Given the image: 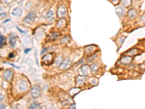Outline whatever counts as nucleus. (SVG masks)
Listing matches in <instances>:
<instances>
[{
	"instance_id": "nucleus-1",
	"label": "nucleus",
	"mask_w": 145,
	"mask_h": 109,
	"mask_svg": "<svg viewBox=\"0 0 145 109\" xmlns=\"http://www.w3.org/2000/svg\"><path fill=\"white\" fill-rule=\"evenodd\" d=\"M42 92L41 88L39 86H34L31 91V95L33 98H37L40 96Z\"/></svg>"
},
{
	"instance_id": "nucleus-2",
	"label": "nucleus",
	"mask_w": 145,
	"mask_h": 109,
	"mask_svg": "<svg viewBox=\"0 0 145 109\" xmlns=\"http://www.w3.org/2000/svg\"><path fill=\"white\" fill-rule=\"evenodd\" d=\"M36 17V13H35L34 12H29V13L25 17V18L23 19V21H24L25 23H33V22L35 20Z\"/></svg>"
},
{
	"instance_id": "nucleus-3",
	"label": "nucleus",
	"mask_w": 145,
	"mask_h": 109,
	"mask_svg": "<svg viewBox=\"0 0 145 109\" xmlns=\"http://www.w3.org/2000/svg\"><path fill=\"white\" fill-rule=\"evenodd\" d=\"M71 63H72L71 60L69 57H67L64 60H62V63L60 65V68L62 69V70H66V69H68L70 67Z\"/></svg>"
},
{
	"instance_id": "nucleus-4",
	"label": "nucleus",
	"mask_w": 145,
	"mask_h": 109,
	"mask_svg": "<svg viewBox=\"0 0 145 109\" xmlns=\"http://www.w3.org/2000/svg\"><path fill=\"white\" fill-rule=\"evenodd\" d=\"M42 60L43 63H44L46 65H50V64H51V63L54 60V57L52 56V53H49V54H45L42 57Z\"/></svg>"
},
{
	"instance_id": "nucleus-5",
	"label": "nucleus",
	"mask_w": 145,
	"mask_h": 109,
	"mask_svg": "<svg viewBox=\"0 0 145 109\" xmlns=\"http://www.w3.org/2000/svg\"><path fill=\"white\" fill-rule=\"evenodd\" d=\"M90 70H91V67L88 65H83L81 68H80V73L81 75L84 76H88L90 73Z\"/></svg>"
},
{
	"instance_id": "nucleus-6",
	"label": "nucleus",
	"mask_w": 145,
	"mask_h": 109,
	"mask_svg": "<svg viewBox=\"0 0 145 109\" xmlns=\"http://www.w3.org/2000/svg\"><path fill=\"white\" fill-rule=\"evenodd\" d=\"M67 12H68V11H67V8H66L65 6L62 5V6H60V7H58L57 14V16H58L59 18H63L64 16L66 15Z\"/></svg>"
},
{
	"instance_id": "nucleus-7",
	"label": "nucleus",
	"mask_w": 145,
	"mask_h": 109,
	"mask_svg": "<svg viewBox=\"0 0 145 109\" xmlns=\"http://www.w3.org/2000/svg\"><path fill=\"white\" fill-rule=\"evenodd\" d=\"M11 14H12V16L16 17V18L21 17L22 15H23V9H22L20 7H15V8L12 9Z\"/></svg>"
},
{
	"instance_id": "nucleus-8",
	"label": "nucleus",
	"mask_w": 145,
	"mask_h": 109,
	"mask_svg": "<svg viewBox=\"0 0 145 109\" xmlns=\"http://www.w3.org/2000/svg\"><path fill=\"white\" fill-rule=\"evenodd\" d=\"M12 76H13V73H12V71L11 70L7 69V70H6V71L4 72V79H5L6 81H7V82L11 81Z\"/></svg>"
},
{
	"instance_id": "nucleus-9",
	"label": "nucleus",
	"mask_w": 145,
	"mask_h": 109,
	"mask_svg": "<svg viewBox=\"0 0 145 109\" xmlns=\"http://www.w3.org/2000/svg\"><path fill=\"white\" fill-rule=\"evenodd\" d=\"M28 87H29L28 84L26 81H23V82H21L19 84V85H18V89H19V90L21 91V92H25V91L28 90Z\"/></svg>"
},
{
	"instance_id": "nucleus-10",
	"label": "nucleus",
	"mask_w": 145,
	"mask_h": 109,
	"mask_svg": "<svg viewBox=\"0 0 145 109\" xmlns=\"http://www.w3.org/2000/svg\"><path fill=\"white\" fill-rule=\"evenodd\" d=\"M76 84L78 86H82L84 84V83L86 82V76L84 75H80L78 76H77L76 78Z\"/></svg>"
},
{
	"instance_id": "nucleus-11",
	"label": "nucleus",
	"mask_w": 145,
	"mask_h": 109,
	"mask_svg": "<svg viewBox=\"0 0 145 109\" xmlns=\"http://www.w3.org/2000/svg\"><path fill=\"white\" fill-rule=\"evenodd\" d=\"M132 62V57L129 56H124L120 59V63L123 65H128Z\"/></svg>"
},
{
	"instance_id": "nucleus-12",
	"label": "nucleus",
	"mask_w": 145,
	"mask_h": 109,
	"mask_svg": "<svg viewBox=\"0 0 145 109\" xmlns=\"http://www.w3.org/2000/svg\"><path fill=\"white\" fill-rule=\"evenodd\" d=\"M137 15V12L136 10L135 9H131L128 12V16L129 18L131 19H134L136 17Z\"/></svg>"
},
{
	"instance_id": "nucleus-13",
	"label": "nucleus",
	"mask_w": 145,
	"mask_h": 109,
	"mask_svg": "<svg viewBox=\"0 0 145 109\" xmlns=\"http://www.w3.org/2000/svg\"><path fill=\"white\" fill-rule=\"evenodd\" d=\"M126 53L129 54L130 56H135V55H137L140 53V50L138 49H131V50H128Z\"/></svg>"
},
{
	"instance_id": "nucleus-14",
	"label": "nucleus",
	"mask_w": 145,
	"mask_h": 109,
	"mask_svg": "<svg viewBox=\"0 0 145 109\" xmlns=\"http://www.w3.org/2000/svg\"><path fill=\"white\" fill-rule=\"evenodd\" d=\"M9 36H10V37H9V45H10V47H12V48H13V47H15L17 39H16V37H15V36L12 37V36L10 35Z\"/></svg>"
},
{
	"instance_id": "nucleus-15",
	"label": "nucleus",
	"mask_w": 145,
	"mask_h": 109,
	"mask_svg": "<svg viewBox=\"0 0 145 109\" xmlns=\"http://www.w3.org/2000/svg\"><path fill=\"white\" fill-rule=\"evenodd\" d=\"M115 12H116V13H117L119 16H122V15H123L124 13H125L124 9H123V7H116V8H115Z\"/></svg>"
},
{
	"instance_id": "nucleus-16",
	"label": "nucleus",
	"mask_w": 145,
	"mask_h": 109,
	"mask_svg": "<svg viewBox=\"0 0 145 109\" xmlns=\"http://www.w3.org/2000/svg\"><path fill=\"white\" fill-rule=\"evenodd\" d=\"M96 49V47L94 45H91V46H88L86 47V53L87 54H92L93 52H94Z\"/></svg>"
},
{
	"instance_id": "nucleus-17",
	"label": "nucleus",
	"mask_w": 145,
	"mask_h": 109,
	"mask_svg": "<svg viewBox=\"0 0 145 109\" xmlns=\"http://www.w3.org/2000/svg\"><path fill=\"white\" fill-rule=\"evenodd\" d=\"M81 91V90L79 88H77V87H75V88H73V89H70L69 90V93L71 96H73L76 94H78L79 92Z\"/></svg>"
},
{
	"instance_id": "nucleus-18",
	"label": "nucleus",
	"mask_w": 145,
	"mask_h": 109,
	"mask_svg": "<svg viewBox=\"0 0 145 109\" xmlns=\"http://www.w3.org/2000/svg\"><path fill=\"white\" fill-rule=\"evenodd\" d=\"M66 25V20L65 19H63L62 18L61 20H60L57 24V26L58 28H62V27H65Z\"/></svg>"
},
{
	"instance_id": "nucleus-19",
	"label": "nucleus",
	"mask_w": 145,
	"mask_h": 109,
	"mask_svg": "<svg viewBox=\"0 0 145 109\" xmlns=\"http://www.w3.org/2000/svg\"><path fill=\"white\" fill-rule=\"evenodd\" d=\"M121 4H123V7H128L132 4V0H122Z\"/></svg>"
},
{
	"instance_id": "nucleus-20",
	"label": "nucleus",
	"mask_w": 145,
	"mask_h": 109,
	"mask_svg": "<svg viewBox=\"0 0 145 109\" xmlns=\"http://www.w3.org/2000/svg\"><path fill=\"white\" fill-rule=\"evenodd\" d=\"M29 109H41V105L39 103H37V102H35V103H33L31 106H30V107H29Z\"/></svg>"
},
{
	"instance_id": "nucleus-21",
	"label": "nucleus",
	"mask_w": 145,
	"mask_h": 109,
	"mask_svg": "<svg viewBox=\"0 0 145 109\" xmlns=\"http://www.w3.org/2000/svg\"><path fill=\"white\" fill-rule=\"evenodd\" d=\"M53 17H54V12H53V11H51V10H48L47 12V13H46V18H47V19H51V18H53Z\"/></svg>"
},
{
	"instance_id": "nucleus-22",
	"label": "nucleus",
	"mask_w": 145,
	"mask_h": 109,
	"mask_svg": "<svg viewBox=\"0 0 145 109\" xmlns=\"http://www.w3.org/2000/svg\"><path fill=\"white\" fill-rule=\"evenodd\" d=\"M90 67H91V71H92L93 73L97 72V70H98V65H97V63H94V64H92Z\"/></svg>"
},
{
	"instance_id": "nucleus-23",
	"label": "nucleus",
	"mask_w": 145,
	"mask_h": 109,
	"mask_svg": "<svg viewBox=\"0 0 145 109\" xmlns=\"http://www.w3.org/2000/svg\"><path fill=\"white\" fill-rule=\"evenodd\" d=\"M70 39L69 36H65L61 39V42L63 43V44H67L70 42Z\"/></svg>"
},
{
	"instance_id": "nucleus-24",
	"label": "nucleus",
	"mask_w": 145,
	"mask_h": 109,
	"mask_svg": "<svg viewBox=\"0 0 145 109\" xmlns=\"http://www.w3.org/2000/svg\"><path fill=\"white\" fill-rule=\"evenodd\" d=\"M89 82L92 84V85H97V84H98V82H99V81H98V79H97V78H92L91 79V80H89Z\"/></svg>"
},
{
	"instance_id": "nucleus-25",
	"label": "nucleus",
	"mask_w": 145,
	"mask_h": 109,
	"mask_svg": "<svg viewBox=\"0 0 145 109\" xmlns=\"http://www.w3.org/2000/svg\"><path fill=\"white\" fill-rule=\"evenodd\" d=\"M0 45H1V48H2V46L5 45V38L4 36L1 34V39H0Z\"/></svg>"
},
{
	"instance_id": "nucleus-26",
	"label": "nucleus",
	"mask_w": 145,
	"mask_h": 109,
	"mask_svg": "<svg viewBox=\"0 0 145 109\" xmlns=\"http://www.w3.org/2000/svg\"><path fill=\"white\" fill-rule=\"evenodd\" d=\"M55 63H56V65H60L61 63H62V57H57V58H56V60H55Z\"/></svg>"
},
{
	"instance_id": "nucleus-27",
	"label": "nucleus",
	"mask_w": 145,
	"mask_h": 109,
	"mask_svg": "<svg viewBox=\"0 0 145 109\" xmlns=\"http://www.w3.org/2000/svg\"><path fill=\"white\" fill-rule=\"evenodd\" d=\"M6 16H7V13L6 12H1V18H6Z\"/></svg>"
},
{
	"instance_id": "nucleus-28",
	"label": "nucleus",
	"mask_w": 145,
	"mask_h": 109,
	"mask_svg": "<svg viewBox=\"0 0 145 109\" xmlns=\"http://www.w3.org/2000/svg\"><path fill=\"white\" fill-rule=\"evenodd\" d=\"M8 57H9V58H13L14 57H15V54L13 53H9V55H8Z\"/></svg>"
},
{
	"instance_id": "nucleus-29",
	"label": "nucleus",
	"mask_w": 145,
	"mask_h": 109,
	"mask_svg": "<svg viewBox=\"0 0 145 109\" xmlns=\"http://www.w3.org/2000/svg\"><path fill=\"white\" fill-rule=\"evenodd\" d=\"M30 52H31V49H30V48L25 49V51H24L25 54H28V53H30Z\"/></svg>"
},
{
	"instance_id": "nucleus-30",
	"label": "nucleus",
	"mask_w": 145,
	"mask_h": 109,
	"mask_svg": "<svg viewBox=\"0 0 145 109\" xmlns=\"http://www.w3.org/2000/svg\"><path fill=\"white\" fill-rule=\"evenodd\" d=\"M7 64H9V65H12V66H13V67H15V68H20L18 66H17V65H14V64H12V63H6Z\"/></svg>"
},
{
	"instance_id": "nucleus-31",
	"label": "nucleus",
	"mask_w": 145,
	"mask_h": 109,
	"mask_svg": "<svg viewBox=\"0 0 145 109\" xmlns=\"http://www.w3.org/2000/svg\"><path fill=\"white\" fill-rule=\"evenodd\" d=\"M69 108H70V109H76V104L73 103V104H72Z\"/></svg>"
},
{
	"instance_id": "nucleus-32",
	"label": "nucleus",
	"mask_w": 145,
	"mask_h": 109,
	"mask_svg": "<svg viewBox=\"0 0 145 109\" xmlns=\"http://www.w3.org/2000/svg\"><path fill=\"white\" fill-rule=\"evenodd\" d=\"M114 4H118V0H110Z\"/></svg>"
},
{
	"instance_id": "nucleus-33",
	"label": "nucleus",
	"mask_w": 145,
	"mask_h": 109,
	"mask_svg": "<svg viewBox=\"0 0 145 109\" xmlns=\"http://www.w3.org/2000/svg\"><path fill=\"white\" fill-rule=\"evenodd\" d=\"M47 48H44V49L42 50V53H41V54H44V53H45L47 52Z\"/></svg>"
},
{
	"instance_id": "nucleus-34",
	"label": "nucleus",
	"mask_w": 145,
	"mask_h": 109,
	"mask_svg": "<svg viewBox=\"0 0 145 109\" xmlns=\"http://www.w3.org/2000/svg\"><path fill=\"white\" fill-rule=\"evenodd\" d=\"M17 30H18V31H20V32H22V33H23V34H26V31H22V30H21V29H20V28H18V27H17Z\"/></svg>"
},
{
	"instance_id": "nucleus-35",
	"label": "nucleus",
	"mask_w": 145,
	"mask_h": 109,
	"mask_svg": "<svg viewBox=\"0 0 145 109\" xmlns=\"http://www.w3.org/2000/svg\"><path fill=\"white\" fill-rule=\"evenodd\" d=\"M9 20H10V19H9H9H7V20H6L5 21H4V22H3V23H6L9 22Z\"/></svg>"
},
{
	"instance_id": "nucleus-36",
	"label": "nucleus",
	"mask_w": 145,
	"mask_h": 109,
	"mask_svg": "<svg viewBox=\"0 0 145 109\" xmlns=\"http://www.w3.org/2000/svg\"><path fill=\"white\" fill-rule=\"evenodd\" d=\"M1 109H6V106H4V105H2V104H1Z\"/></svg>"
},
{
	"instance_id": "nucleus-37",
	"label": "nucleus",
	"mask_w": 145,
	"mask_h": 109,
	"mask_svg": "<svg viewBox=\"0 0 145 109\" xmlns=\"http://www.w3.org/2000/svg\"><path fill=\"white\" fill-rule=\"evenodd\" d=\"M142 19H143V20L144 21H145V14L143 15V17H142Z\"/></svg>"
},
{
	"instance_id": "nucleus-38",
	"label": "nucleus",
	"mask_w": 145,
	"mask_h": 109,
	"mask_svg": "<svg viewBox=\"0 0 145 109\" xmlns=\"http://www.w3.org/2000/svg\"><path fill=\"white\" fill-rule=\"evenodd\" d=\"M2 99H3V98H2V94L1 93V101H2Z\"/></svg>"
}]
</instances>
